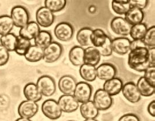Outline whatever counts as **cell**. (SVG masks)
Returning a JSON list of instances; mask_svg holds the SVG:
<instances>
[{
    "label": "cell",
    "instance_id": "obj_17",
    "mask_svg": "<svg viewBox=\"0 0 155 121\" xmlns=\"http://www.w3.org/2000/svg\"><path fill=\"white\" fill-rule=\"evenodd\" d=\"M77 83L74 77L70 75H64L58 82V87L63 95H72Z\"/></svg>",
    "mask_w": 155,
    "mask_h": 121
},
{
    "label": "cell",
    "instance_id": "obj_30",
    "mask_svg": "<svg viewBox=\"0 0 155 121\" xmlns=\"http://www.w3.org/2000/svg\"><path fill=\"white\" fill-rule=\"evenodd\" d=\"M35 45L45 49L50 43L52 42L51 33L47 31H40L37 36L33 40Z\"/></svg>",
    "mask_w": 155,
    "mask_h": 121
},
{
    "label": "cell",
    "instance_id": "obj_36",
    "mask_svg": "<svg viewBox=\"0 0 155 121\" xmlns=\"http://www.w3.org/2000/svg\"><path fill=\"white\" fill-rule=\"evenodd\" d=\"M31 45L32 44L31 41L18 37L16 48L15 52L17 55L24 56Z\"/></svg>",
    "mask_w": 155,
    "mask_h": 121
},
{
    "label": "cell",
    "instance_id": "obj_35",
    "mask_svg": "<svg viewBox=\"0 0 155 121\" xmlns=\"http://www.w3.org/2000/svg\"><path fill=\"white\" fill-rule=\"evenodd\" d=\"M142 41L146 48H155V27L154 25L148 28Z\"/></svg>",
    "mask_w": 155,
    "mask_h": 121
},
{
    "label": "cell",
    "instance_id": "obj_20",
    "mask_svg": "<svg viewBox=\"0 0 155 121\" xmlns=\"http://www.w3.org/2000/svg\"><path fill=\"white\" fill-rule=\"evenodd\" d=\"M79 111L84 119H96L100 113L92 100L82 103L79 106Z\"/></svg>",
    "mask_w": 155,
    "mask_h": 121
},
{
    "label": "cell",
    "instance_id": "obj_38",
    "mask_svg": "<svg viewBox=\"0 0 155 121\" xmlns=\"http://www.w3.org/2000/svg\"><path fill=\"white\" fill-rule=\"evenodd\" d=\"M143 77L147 82L155 87V67H149L144 72Z\"/></svg>",
    "mask_w": 155,
    "mask_h": 121
},
{
    "label": "cell",
    "instance_id": "obj_22",
    "mask_svg": "<svg viewBox=\"0 0 155 121\" xmlns=\"http://www.w3.org/2000/svg\"><path fill=\"white\" fill-rule=\"evenodd\" d=\"M124 17L131 26L143 22L145 14L143 11L138 8L131 7Z\"/></svg>",
    "mask_w": 155,
    "mask_h": 121
},
{
    "label": "cell",
    "instance_id": "obj_7",
    "mask_svg": "<svg viewBox=\"0 0 155 121\" xmlns=\"http://www.w3.org/2000/svg\"><path fill=\"white\" fill-rule=\"evenodd\" d=\"M43 60L47 63H53L61 57L63 48L60 43L52 41L43 49Z\"/></svg>",
    "mask_w": 155,
    "mask_h": 121
},
{
    "label": "cell",
    "instance_id": "obj_26",
    "mask_svg": "<svg viewBox=\"0 0 155 121\" xmlns=\"http://www.w3.org/2000/svg\"><path fill=\"white\" fill-rule=\"evenodd\" d=\"M79 71L81 77L86 82H94L97 79L96 67L83 64L80 66Z\"/></svg>",
    "mask_w": 155,
    "mask_h": 121
},
{
    "label": "cell",
    "instance_id": "obj_33",
    "mask_svg": "<svg viewBox=\"0 0 155 121\" xmlns=\"http://www.w3.org/2000/svg\"><path fill=\"white\" fill-rule=\"evenodd\" d=\"M14 24L11 17L8 15L0 16V36H4L11 32Z\"/></svg>",
    "mask_w": 155,
    "mask_h": 121
},
{
    "label": "cell",
    "instance_id": "obj_6",
    "mask_svg": "<svg viewBox=\"0 0 155 121\" xmlns=\"http://www.w3.org/2000/svg\"><path fill=\"white\" fill-rule=\"evenodd\" d=\"M41 111L47 118L56 120L61 117L62 111L58 102L53 99L45 100L41 105Z\"/></svg>",
    "mask_w": 155,
    "mask_h": 121
},
{
    "label": "cell",
    "instance_id": "obj_43",
    "mask_svg": "<svg viewBox=\"0 0 155 121\" xmlns=\"http://www.w3.org/2000/svg\"><path fill=\"white\" fill-rule=\"evenodd\" d=\"M140 47H145L144 43L141 40H132L130 44V50H134Z\"/></svg>",
    "mask_w": 155,
    "mask_h": 121
},
{
    "label": "cell",
    "instance_id": "obj_37",
    "mask_svg": "<svg viewBox=\"0 0 155 121\" xmlns=\"http://www.w3.org/2000/svg\"><path fill=\"white\" fill-rule=\"evenodd\" d=\"M101 56L108 57L112 55L113 50L111 46V39L107 36L105 43L100 48H97Z\"/></svg>",
    "mask_w": 155,
    "mask_h": 121
},
{
    "label": "cell",
    "instance_id": "obj_23",
    "mask_svg": "<svg viewBox=\"0 0 155 121\" xmlns=\"http://www.w3.org/2000/svg\"><path fill=\"white\" fill-rule=\"evenodd\" d=\"M84 49L79 45L74 46L70 50L68 58L73 66L80 67L84 64Z\"/></svg>",
    "mask_w": 155,
    "mask_h": 121
},
{
    "label": "cell",
    "instance_id": "obj_34",
    "mask_svg": "<svg viewBox=\"0 0 155 121\" xmlns=\"http://www.w3.org/2000/svg\"><path fill=\"white\" fill-rule=\"evenodd\" d=\"M67 5L66 0H45V6L52 13H57L63 10Z\"/></svg>",
    "mask_w": 155,
    "mask_h": 121
},
{
    "label": "cell",
    "instance_id": "obj_12",
    "mask_svg": "<svg viewBox=\"0 0 155 121\" xmlns=\"http://www.w3.org/2000/svg\"><path fill=\"white\" fill-rule=\"evenodd\" d=\"M39 111V105L30 100H24L18 107V114L21 118L31 119Z\"/></svg>",
    "mask_w": 155,
    "mask_h": 121
},
{
    "label": "cell",
    "instance_id": "obj_13",
    "mask_svg": "<svg viewBox=\"0 0 155 121\" xmlns=\"http://www.w3.org/2000/svg\"><path fill=\"white\" fill-rule=\"evenodd\" d=\"M62 113H71L76 111L79 107V103L72 95H63L58 100Z\"/></svg>",
    "mask_w": 155,
    "mask_h": 121
},
{
    "label": "cell",
    "instance_id": "obj_29",
    "mask_svg": "<svg viewBox=\"0 0 155 121\" xmlns=\"http://www.w3.org/2000/svg\"><path fill=\"white\" fill-rule=\"evenodd\" d=\"M136 86L139 90L141 96L148 97L154 95L155 93V87L150 85V83L144 79L143 77L139 78Z\"/></svg>",
    "mask_w": 155,
    "mask_h": 121
},
{
    "label": "cell",
    "instance_id": "obj_42",
    "mask_svg": "<svg viewBox=\"0 0 155 121\" xmlns=\"http://www.w3.org/2000/svg\"><path fill=\"white\" fill-rule=\"evenodd\" d=\"M148 59L150 67H155V48H148Z\"/></svg>",
    "mask_w": 155,
    "mask_h": 121
},
{
    "label": "cell",
    "instance_id": "obj_1",
    "mask_svg": "<svg viewBox=\"0 0 155 121\" xmlns=\"http://www.w3.org/2000/svg\"><path fill=\"white\" fill-rule=\"evenodd\" d=\"M128 66L135 71L144 72L150 66L148 48L140 47L130 50L128 53Z\"/></svg>",
    "mask_w": 155,
    "mask_h": 121
},
{
    "label": "cell",
    "instance_id": "obj_9",
    "mask_svg": "<svg viewBox=\"0 0 155 121\" xmlns=\"http://www.w3.org/2000/svg\"><path fill=\"white\" fill-rule=\"evenodd\" d=\"M55 17L52 11L45 8V6L40 7L36 13V23L39 27L48 28L55 21Z\"/></svg>",
    "mask_w": 155,
    "mask_h": 121
},
{
    "label": "cell",
    "instance_id": "obj_16",
    "mask_svg": "<svg viewBox=\"0 0 155 121\" xmlns=\"http://www.w3.org/2000/svg\"><path fill=\"white\" fill-rule=\"evenodd\" d=\"M40 28L35 21H29L19 31V37L28 40H34L40 31Z\"/></svg>",
    "mask_w": 155,
    "mask_h": 121
},
{
    "label": "cell",
    "instance_id": "obj_27",
    "mask_svg": "<svg viewBox=\"0 0 155 121\" xmlns=\"http://www.w3.org/2000/svg\"><path fill=\"white\" fill-rule=\"evenodd\" d=\"M43 55L44 51L43 48L35 45H32L24 55V57L29 62L36 63L43 59Z\"/></svg>",
    "mask_w": 155,
    "mask_h": 121
},
{
    "label": "cell",
    "instance_id": "obj_19",
    "mask_svg": "<svg viewBox=\"0 0 155 121\" xmlns=\"http://www.w3.org/2000/svg\"><path fill=\"white\" fill-rule=\"evenodd\" d=\"M23 93L27 100L36 103L40 101L43 98V95L36 84L33 83H28L25 86L23 89Z\"/></svg>",
    "mask_w": 155,
    "mask_h": 121
},
{
    "label": "cell",
    "instance_id": "obj_18",
    "mask_svg": "<svg viewBox=\"0 0 155 121\" xmlns=\"http://www.w3.org/2000/svg\"><path fill=\"white\" fill-rule=\"evenodd\" d=\"M124 83L119 77H114L105 81L103 84L102 89L110 95L111 96H115L121 92Z\"/></svg>",
    "mask_w": 155,
    "mask_h": 121
},
{
    "label": "cell",
    "instance_id": "obj_31",
    "mask_svg": "<svg viewBox=\"0 0 155 121\" xmlns=\"http://www.w3.org/2000/svg\"><path fill=\"white\" fill-rule=\"evenodd\" d=\"M148 27L144 22L131 26L129 35L133 40H141L147 31Z\"/></svg>",
    "mask_w": 155,
    "mask_h": 121
},
{
    "label": "cell",
    "instance_id": "obj_21",
    "mask_svg": "<svg viewBox=\"0 0 155 121\" xmlns=\"http://www.w3.org/2000/svg\"><path fill=\"white\" fill-rule=\"evenodd\" d=\"M101 56L97 48L93 46L87 47L84 51V64L96 67L100 63Z\"/></svg>",
    "mask_w": 155,
    "mask_h": 121
},
{
    "label": "cell",
    "instance_id": "obj_8",
    "mask_svg": "<svg viewBox=\"0 0 155 121\" xmlns=\"http://www.w3.org/2000/svg\"><path fill=\"white\" fill-rule=\"evenodd\" d=\"M74 33V29L69 22H60L56 25L54 29V34L56 39L63 42L71 40L73 38Z\"/></svg>",
    "mask_w": 155,
    "mask_h": 121
},
{
    "label": "cell",
    "instance_id": "obj_41",
    "mask_svg": "<svg viewBox=\"0 0 155 121\" xmlns=\"http://www.w3.org/2000/svg\"><path fill=\"white\" fill-rule=\"evenodd\" d=\"M118 121H140V119L137 115L133 113H127L121 116Z\"/></svg>",
    "mask_w": 155,
    "mask_h": 121
},
{
    "label": "cell",
    "instance_id": "obj_46",
    "mask_svg": "<svg viewBox=\"0 0 155 121\" xmlns=\"http://www.w3.org/2000/svg\"><path fill=\"white\" fill-rule=\"evenodd\" d=\"M15 121H32L29 119H27V118H21L20 117L19 118L17 119Z\"/></svg>",
    "mask_w": 155,
    "mask_h": 121
},
{
    "label": "cell",
    "instance_id": "obj_24",
    "mask_svg": "<svg viewBox=\"0 0 155 121\" xmlns=\"http://www.w3.org/2000/svg\"><path fill=\"white\" fill-rule=\"evenodd\" d=\"M93 29L89 27H83L78 32L76 39L78 43L81 47H89L91 45V35Z\"/></svg>",
    "mask_w": 155,
    "mask_h": 121
},
{
    "label": "cell",
    "instance_id": "obj_3",
    "mask_svg": "<svg viewBox=\"0 0 155 121\" xmlns=\"http://www.w3.org/2000/svg\"><path fill=\"white\" fill-rule=\"evenodd\" d=\"M92 101L99 111H105L109 109L113 103L112 96L102 88H100L95 91Z\"/></svg>",
    "mask_w": 155,
    "mask_h": 121
},
{
    "label": "cell",
    "instance_id": "obj_39",
    "mask_svg": "<svg viewBox=\"0 0 155 121\" xmlns=\"http://www.w3.org/2000/svg\"><path fill=\"white\" fill-rule=\"evenodd\" d=\"M9 52L0 44V67L4 66L9 60Z\"/></svg>",
    "mask_w": 155,
    "mask_h": 121
},
{
    "label": "cell",
    "instance_id": "obj_28",
    "mask_svg": "<svg viewBox=\"0 0 155 121\" xmlns=\"http://www.w3.org/2000/svg\"><path fill=\"white\" fill-rule=\"evenodd\" d=\"M107 35L102 29L97 28L93 30L91 35V43L93 47L96 48L101 47L105 43Z\"/></svg>",
    "mask_w": 155,
    "mask_h": 121
},
{
    "label": "cell",
    "instance_id": "obj_2",
    "mask_svg": "<svg viewBox=\"0 0 155 121\" xmlns=\"http://www.w3.org/2000/svg\"><path fill=\"white\" fill-rule=\"evenodd\" d=\"M11 17L14 26L17 28L24 27L29 22V13L28 10L21 5L14 6L11 11Z\"/></svg>",
    "mask_w": 155,
    "mask_h": 121
},
{
    "label": "cell",
    "instance_id": "obj_40",
    "mask_svg": "<svg viewBox=\"0 0 155 121\" xmlns=\"http://www.w3.org/2000/svg\"><path fill=\"white\" fill-rule=\"evenodd\" d=\"M129 3L131 7L138 8L143 11L149 4V1L147 0H129Z\"/></svg>",
    "mask_w": 155,
    "mask_h": 121
},
{
    "label": "cell",
    "instance_id": "obj_14",
    "mask_svg": "<svg viewBox=\"0 0 155 121\" xmlns=\"http://www.w3.org/2000/svg\"><path fill=\"white\" fill-rule=\"evenodd\" d=\"M116 67L109 63H104L96 67L97 77L104 81H107L116 77Z\"/></svg>",
    "mask_w": 155,
    "mask_h": 121
},
{
    "label": "cell",
    "instance_id": "obj_45",
    "mask_svg": "<svg viewBox=\"0 0 155 121\" xmlns=\"http://www.w3.org/2000/svg\"><path fill=\"white\" fill-rule=\"evenodd\" d=\"M89 11L90 13H94L96 11V8L94 6H91L89 9Z\"/></svg>",
    "mask_w": 155,
    "mask_h": 121
},
{
    "label": "cell",
    "instance_id": "obj_49",
    "mask_svg": "<svg viewBox=\"0 0 155 121\" xmlns=\"http://www.w3.org/2000/svg\"></svg>",
    "mask_w": 155,
    "mask_h": 121
},
{
    "label": "cell",
    "instance_id": "obj_15",
    "mask_svg": "<svg viewBox=\"0 0 155 121\" xmlns=\"http://www.w3.org/2000/svg\"><path fill=\"white\" fill-rule=\"evenodd\" d=\"M131 40L125 37H119L111 40L113 52L117 55H125L130 51Z\"/></svg>",
    "mask_w": 155,
    "mask_h": 121
},
{
    "label": "cell",
    "instance_id": "obj_48",
    "mask_svg": "<svg viewBox=\"0 0 155 121\" xmlns=\"http://www.w3.org/2000/svg\"></svg>",
    "mask_w": 155,
    "mask_h": 121
},
{
    "label": "cell",
    "instance_id": "obj_5",
    "mask_svg": "<svg viewBox=\"0 0 155 121\" xmlns=\"http://www.w3.org/2000/svg\"><path fill=\"white\" fill-rule=\"evenodd\" d=\"M93 88L89 83H77L72 95L79 103H83L90 100L92 96Z\"/></svg>",
    "mask_w": 155,
    "mask_h": 121
},
{
    "label": "cell",
    "instance_id": "obj_11",
    "mask_svg": "<svg viewBox=\"0 0 155 121\" xmlns=\"http://www.w3.org/2000/svg\"><path fill=\"white\" fill-rule=\"evenodd\" d=\"M111 29L117 35L121 37H126L129 35L131 25L122 17H116L111 21Z\"/></svg>",
    "mask_w": 155,
    "mask_h": 121
},
{
    "label": "cell",
    "instance_id": "obj_10",
    "mask_svg": "<svg viewBox=\"0 0 155 121\" xmlns=\"http://www.w3.org/2000/svg\"><path fill=\"white\" fill-rule=\"evenodd\" d=\"M121 92L124 98L131 103H137L141 98V95L136 84L133 82H129L124 84Z\"/></svg>",
    "mask_w": 155,
    "mask_h": 121
},
{
    "label": "cell",
    "instance_id": "obj_44",
    "mask_svg": "<svg viewBox=\"0 0 155 121\" xmlns=\"http://www.w3.org/2000/svg\"><path fill=\"white\" fill-rule=\"evenodd\" d=\"M147 111L150 116L155 117V100H153L149 103L147 107Z\"/></svg>",
    "mask_w": 155,
    "mask_h": 121
},
{
    "label": "cell",
    "instance_id": "obj_4",
    "mask_svg": "<svg viewBox=\"0 0 155 121\" xmlns=\"http://www.w3.org/2000/svg\"><path fill=\"white\" fill-rule=\"evenodd\" d=\"M36 86L43 96L50 97L55 93L56 86L55 80L48 75H43L39 77Z\"/></svg>",
    "mask_w": 155,
    "mask_h": 121
},
{
    "label": "cell",
    "instance_id": "obj_25",
    "mask_svg": "<svg viewBox=\"0 0 155 121\" xmlns=\"http://www.w3.org/2000/svg\"><path fill=\"white\" fill-rule=\"evenodd\" d=\"M18 37L14 33H10L0 38L1 45L9 52L15 51Z\"/></svg>",
    "mask_w": 155,
    "mask_h": 121
},
{
    "label": "cell",
    "instance_id": "obj_47",
    "mask_svg": "<svg viewBox=\"0 0 155 121\" xmlns=\"http://www.w3.org/2000/svg\"><path fill=\"white\" fill-rule=\"evenodd\" d=\"M83 121H97L96 119H84Z\"/></svg>",
    "mask_w": 155,
    "mask_h": 121
},
{
    "label": "cell",
    "instance_id": "obj_32",
    "mask_svg": "<svg viewBox=\"0 0 155 121\" xmlns=\"http://www.w3.org/2000/svg\"><path fill=\"white\" fill-rule=\"evenodd\" d=\"M113 11L118 15H125L130 9L129 0H113L111 2Z\"/></svg>",
    "mask_w": 155,
    "mask_h": 121
}]
</instances>
